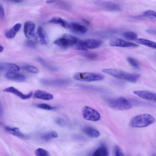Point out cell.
Masks as SVG:
<instances>
[{
    "label": "cell",
    "mask_w": 156,
    "mask_h": 156,
    "mask_svg": "<svg viewBox=\"0 0 156 156\" xmlns=\"http://www.w3.org/2000/svg\"><path fill=\"white\" fill-rule=\"evenodd\" d=\"M5 77L9 80L18 82L25 81L26 77L23 74L16 71H10L5 74Z\"/></svg>",
    "instance_id": "7c38bea8"
},
{
    "label": "cell",
    "mask_w": 156,
    "mask_h": 156,
    "mask_svg": "<svg viewBox=\"0 0 156 156\" xmlns=\"http://www.w3.org/2000/svg\"><path fill=\"white\" fill-rule=\"evenodd\" d=\"M83 130L87 135L92 137H98L100 135L99 132L97 129L91 127H84Z\"/></svg>",
    "instance_id": "44dd1931"
},
{
    "label": "cell",
    "mask_w": 156,
    "mask_h": 156,
    "mask_svg": "<svg viewBox=\"0 0 156 156\" xmlns=\"http://www.w3.org/2000/svg\"><path fill=\"white\" fill-rule=\"evenodd\" d=\"M83 20L84 22L85 23H87V24H89V22L87 20H85V19H83Z\"/></svg>",
    "instance_id": "60d3db41"
},
{
    "label": "cell",
    "mask_w": 156,
    "mask_h": 156,
    "mask_svg": "<svg viewBox=\"0 0 156 156\" xmlns=\"http://www.w3.org/2000/svg\"><path fill=\"white\" fill-rule=\"evenodd\" d=\"M4 49V48L2 46V45H0V52H1L3 51Z\"/></svg>",
    "instance_id": "ab89813d"
},
{
    "label": "cell",
    "mask_w": 156,
    "mask_h": 156,
    "mask_svg": "<svg viewBox=\"0 0 156 156\" xmlns=\"http://www.w3.org/2000/svg\"><path fill=\"white\" fill-rule=\"evenodd\" d=\"M81 113L83 118L87 120L97 121L101 118L99 113L95 109L89 106L84 107L82 109Z\"/></svg>",
    "instance_id": "52a82bcc"
},
{
    "label": "cell",
    "mask_w": 156,
    "mask_h": 156,
    "mask_svg": "<svg viewBox=\"0 0 156 156\" xmlns=\"http://www.w3.org/2000/svg\"><path fill=\"white\" fill-rule=\"evenodd\" d=\"M135 41L137 43L156 49V42L143 38H137Z\"/></svg>",
    "instance_id": "603a6c76"
},
{
    "label": "cell",
    "mask_w": 156,
    "mask_h": 156,
    "mask_svg": "<svg viewBox=\"0 0 156 156\" xmlns=\"http://www.w3.org/2000/svg\"><path fill=\"white\" fill-rule=\"evenodd\" d=\"M72 137L73 139L78 141H85L86 140V138L84 136L80 135H74Z\"/></svg>",
    "instance_id": "d590c367"
},
{
    "label": "cell",
    "mask_w": 156,
    "mask_h": 156,
    "mask_svg": "<svg viewBox=\"0 0 156 156\" xmlns=\"http://www.w3.org/2000/svg\"><path fill=\"white\" fill-rule=\"evenodd\" d=\"M5 130L9 133L23 139H27L29 136L21 133L17 127H10L6 126Z\"/></svg>",
    "instance_id": "e0dca14e"
},
{
    "label": "cell",
    "mask_w": 156,
    "mask_h": 156,
    "mask_svg": "<svg viewBox=\"0 0 156 156\" xmlns=\"http://www.w3.org/2000/svg\"><path fill=\"white\" fill-rule=\"evenodd\" d=\"M109 107L113 109L123 111L132 108L131 103L127 99L123 97H120L111 99L108 102Z\"/></svg>",
    "instance_id": "277c9868"
},
{
    "label": "cell",
    "mask_w": 156,
    "mask_h": 156,
    "mask_svg": "<svg viewBox=\"0 0 156 156\" xmlns=\"http://www.w3.org/2000/svg\"><path fill=\"white\" fill-rule=\"evenodd\" d=\"M155 118L148 114H140L136 116L131 120L129 125L133 127L142 128L147 126L153 123Z\"/></svg>",
    "instance_id": "7a4b0ae2"
},
{
    "label": "cell",
    "mask_w": 156,
    "mask_h": 156,
    "mask_svg": "<svg viewBox=\"0 0 156 156\" xmlns=\"http://www.w3.org/2000/svg\"><path fill=\"white\" fill-rule=\"evenodd\" d=\"M108 151L107 148L104 146H101L97 148L93 153V156H108Z\"/></svg>",
    "instance_id": "cb8c5ba5"
},
{
    "label": "cell",
    "mask_w": 156,
    "mask_h": 156,
    "mask_svg": "<svg viewBox=\"0 0 156 156\" xmlns=\"http://www.w3.org/2000/svg\"><path fill=\"white\" fill-rule=\"evenodd\" d=\"M37 35L35 38V41L41 44L46 45L48 43V39L43 28L39 27L37 30Z\"/></svg>",
    "instance_id": "5bb4252c"
},
{
    "label": "cell",
    "mask_w": 156,
    "mask_h": 156,
    "mask_svg": "<svg viewBox=\"0 0 156 156\" xmlns=\"http://www.w3.org/2000/svg\"><path fill=\"white\" fill-rule=\"evenodd\" d=\"M56 123L61 126H64L67 124L66 121L63 119L61 117H58L55 120Z\"/></svg>",
    "instance_id": "836d02e7"
},
{
    "label": "cell",
    "mask_w": 156,
    "mask_h": 156,
    "mask_svg": "<svg viewBox=\"0 0 156 156\" xmlns=\"http://www.w3.org/2000/svg\"><path fill=\"white\" fill-rule=\"evenodd\" d=\"M35 25L33 22L30 21L26 22L24 25L23 31L26 37L29 39L35 38Z\"/></svg>",
    "instance_id": "9c48e42d"
},
{
    "label": "cell",
    "mask_w": 156,
    "mask_h": 156,
    "mask_svg": "<svg viewBox=\"0 0 156 156\" xmlns=\"http://www.w3.org/2000/svg\"><path fill=\"white\" fill-rule=\"evenodd\" d=\"M3 91L12 93L23 100H26L30 98L33 94L32 92H30L27 94H24L13 87H6L3 90Z\"/></svg>",
    "instance_id": "8fae6325"
},
{
    "label": "cell",
    "mask_w": 156,
    "mask_h": 156,
    "mask_svg": "<svg viewBox=\"0 0 156 156\" xmlns=\"http://www.w3.org/2000/svg\"><path fill=\"white\" fill-rule=\"evenodd\" d=\"M115 154L116 156H123L124 155L122 149L118 146H116L115 148Z\"/></svg>",
    "instance_id": "e575fe53"
},
{
    "label": "cell",
    "mask_w": 156,
    "mask_h": 156,
    "mask_svg": "<svg viewBox=\"0 0 156 156\" xmlns=\"http://www.w3.org/2000/svg\"><path fill=\"white\" fill-rule=\"evenodd\" d=\"M143 16L151 19H156V12L152 10H148L145 11Z\"/></svg>",
    "instance_id": "4316f807"
},
{
    "label": "cell",
    "mask_w": 156,
    "mask_h": 156,
    "mask_svg": "<svg viewBox=\"0 0 156 156\" xmlns=\"http://www.w3.org/2000/svg\"><path fill=\"white\" fill-rule=\"evenodd\" d=\"M109 44L112 46L123 48L137 47L139 46V45L127 41L117 38L111 39L109 42Z\"/></svg>",
    "instance_id": "ba28073f"
},
{
    "label": "cell",
    "mask_w": 156,
    "mask_h": 156,
    "mask_svg": "<svg viewBox=\"0 0 156 156\" xmlns=\"http://www.w3.org/2000/svg\"><path fill=\"white\" fill-rule=\"evenodd\" d=\"M49 22L51 23L59 24L63 27L66 29L69 28L70 27V24L60 17H53L51 19Z\"/></svg>",
    "instance_id": "7402d4cb"
},
{
    "label": "cell",
    "mask_w": 156,
    "mask_h": 156,
    "mask_svg": "<svg viewBox=\"0 0 156 156\" xmlns=\"http://www.w3.org/2000/svg\"><path fill=\"white\" fill-rule=\"evenodd\" d=\"M102 41L99 40L93 39H85L79 40L73 47L75 50L87 51L99 47Z\"/></svg>",
    "instance_id": "3957f363"
},
{
    "label": "cell",
    "mask_w": 156,
    "mask_h": 156,
    "mask_svg": "<svg viewBox=\"0 0 156 156\" xmlns=\"http://www.w3.org/2000/svg\"><path fill=\"white\" fill-rule=\"evenodd\" d=\"M146 32L148 34L153 35H156V29H149L146 30Z\"/></svg>",
    "instance_id": "74e56055"
},
{
    "label": "cell",
    "mask_w": 156,
    "mask_h": 156,
    "mask_svg": "<svg viewBox=\"0 0 156 156\" xmlns=\"http://www.w3.org/2000/svg\"><path fill=\"white\" fill-rule=\"evenodd\" d=\"M69 28L75 32L81 34L85 33L88 31L87 27L76 22L70 24Z\"/></svg>",
    "instance_id": "ac0fdd59"
},
{
    "label": "cell",
    "mask_w": 156,
    "mask_h": 156,
    "mask_svg": "<svg viewBox=\"0 0 156 156\" xmlns=\"http://www.w3.org/2000/svg\"><path fill=\"white\" fill-rule=\"evenodd\" d=\"M25 44L27 46L30 48H34L35 46V43L31 40L27 41Z\"/></svg>",
    "instance_id": "8d00e7d4"
},
{
    "label": "cell",
    "mask_w": 156,
    "mask_h": 156,
    "mask_svg": "<svg viewBox=\"0 0 156 156\" xmlns=\"http://www.w3.org/2000/svg\"><path fill=\"white\" fill-rule=\"evenodd\" d=\"M34 153L37 156H49V153L46 150L41 148H39L35 150Z\"/></svg>",
    "instance_id": "f1b7e54d"
},
{
    "label": "cell",
    "mask_w": 156,
    "mask_h": 156,
    "mask_svg": "<svg viewBox=\"0 0 156 156\" xmlns=\"http://www.w3.org/2000/svg\"><path fill=\"white\" fill-rule=\"evenodd\" d=\"M0 14L1 18L3 19L5 16V12L3 7L1 5H0Z\"/></svg>",
    "instance_id": "f35d334b"
},
{
    "label": "cell",
    "mask_w": 156,
    "mask_h": 156,
    "mask_svg": "<svg viewBox=\"0 0 156 156\" xmlns=\"http://www.w3.org/2000/svg\"><path fill=\"white\" fill-rule=\"evenodd\" d=\"M57 133L55 131H51L43 135L41 137V139L45 141H48L53 138L58 137Z\"/></svg>",
    "instance_id": "d4e9b609"
},
{
    "label": "cell",
    "mask_w": 156,
    "mask_h": 156,
    "mask_svg": "<svg viewBox=\"0 0 156 156\" xmlns=\"http://www.w3.org/2000/svg\"><path fill=\"white\" fill-rule=\"evenodd\" d=\"M35 60L39 62L43 66L52 71H56L57 70L56 68L51 66L47 63L44 59L41 57H37L36 58Z\"/></svg>",
    "instance_id": "484cf974"
},
{
    "label": "cell",
    "mask_w": 156,
    "mask_h": 156,
    "mask_svg": "<svg viewBox=\"0 0 156 156\" xmlns=\"http://www.w3.org/2000/svg\"><path fill=\"white\" fill-rule=\"evenodd\" d=\"M37 106L40 108L46 110H54L56 108L55 107H52L47 104L44 103L39 104L37 105Z\"/></svg>",
    "instance_id": "1f68e13d"
},
{
    "label": "cell",
    "mask_w": 156,
    "mask_h": 156,
    "mask_svg": "<svg viewBox=\"0 0 156 156\" xmlns=\"http://www.w3.org/2000/svg\"><path fill=\"white\" fill-rule=\"evenodd\" d=\"M79 39L75 37L68 34H63L61 37L55 40L54 43L62 48H67L73 47Z\"/></svg>",
    "instance_id": "8992f818"
},
{
    "label": "cell",
    "mask_w": 156,
    "mask_h": 156,
    "mask_svg": "<svg viewBox=\"0 0 156 156\" xmlns=\"http://www.w3.org/2000/svg\"><path fill=\"white\" fill-rule=\"evenodd\" d=\"M73 77L75 79L79 81L90 82L101 80L104 78V76L99 73L79 72L74 74Z\"/></svg>",
    "instance_id": "5b68a950"
},
{
    "label": "cell",
    "mask_w": 156,
    "mask_h": 156,
    "mask_svg": "<svg viewBox=\"0 0 156 156\" xmlns=\"http://www.w3.org/2000/svg\"><path fill=\"white\" fill-rule=\"evenodd\" d=\"M127 60L130 65L133 67L136 68L139 67L140 64L138 61L135 58L131 57H127Z\"/></svg>",
    "instance_id": "4dcf8cb0"
},
{
    "label": "cell",
    "mask_w": 156,
    "mask_h": 156,
    "mask_svg": "<svg viewBox=\"0 0 156 156\" xmlns=\"http://www.w3.org/2000/svg\"><path fill=\"white\" fill-rule=\"evenodd\" d=\"M101 7L105 10L110 11H119L121 10L119 5L114 2H103L100 3Z\"/></svg>",
    "instance_id": "2e32d148"
},
{
    "label": "cell",
    "mask_w": 156,
    "mask_h": 156,
    "mask_svg": "<svg viewBox=\"0 0 156 156\" xmlns=\"http://www.w3.org/2000/svg\"><path fill=\"white\" fill-rule=\"evenodd\" d=\"M83 55L85 57L91 60L95 59L98 57L96 54L93 52H87L84 53Z\"/></svg>",
    "instance_id": "d6a6232c"
},
{
    "label": "cell",
    "mask_w": 156,
    "mask_h": 156,
    "mask_svg": "<svg viewBox=\"0 0 156 156\" xmlns=\"http://www.w3.org/2000/svg\"><path fill=\"white\" fill-rule=\"evenodd\" d=\"M33 97L34 98L41 99L45 100H52L53 98L51 94L46 91L38 90L35 92Z\"/></svg>",
    "instance_id": "9a60e30c"
},
{
    "label": "cell",
    "mask_w": 156,
    "mask_h": 156,
    "mask_svg": "<svg viewBox=\"0 0 156 156\" xmlns=\"http://www.w3.org/2000/svg\"><path fill=\"white\" fill-rule=\"evenodd\" d=\"M124 37L127 40H135L137 38V35L134 32L127 31L123 34Z\"/></svg>",
    "instance_id": "83f0119b"
},
{
    "label": "cell",
    "mask_w": 156,
    "mask_h": 156,
    "mask_svg": "<svg viewBox=\"0 0 156 156\" xmlns=\"http://www.w3.org/2000/svg\"><path fill=\"white\" fill-rule=\"evenodd\" d=\"M134 94L146 100L156 101V94L146 90H137L133 92Z\"/></svg>",
    "instance_id": "4fadbf2b"
},
{
    "label": "cell",
    "mask_w": 156,
    "mask_h": 156,
    "mask_svg": "<svg viewBox=\"0 0 156 156\" xmlns=\"http://www.w3.org/2000/svg\"><path fill=\"white\" fill-rule=\"evenodd\" d=\"M44 85L47 86H58L69 84V81L67 79H43L41 81Z\"/></svg>",
    "instance_id": "30bf717a"
},
{
    "label": "cell",
    "mask_w": 156,
    "mask_h": 156,
    "mask_svg": "<svg viewBox=\"0 0 156 156\" xmlns=\"http://www.w3.org/2000/svg\"><path fill=\"white\" fill-rule=\"evenodd\" d=\"M102 71L115 78L124 80L132 83H135L139 79L140 76L136 73H130L114 69H104Z\"/></svg>",
    "instance_id": "6da1fadb"
},
{
    "label": "cell",
    "mask_w": 156,
    "mask_h": 156,
    "mask_svg": "<svg viewBox=\"0 0 156 156\" xmlns=\"http://www.w3.org/2000/svg\"><path fill=\"white\" fill-rule=\"evenodd\" d=\"M0 69L11 71H18L20 70V67L16 64L12 63H4L0 64Z\"/></svg>",
    "instance_id": "d6986e66"
},
{
    "label": "cell",
    "mask_w": 156,
    "mask_h": 156,
    "mask_svg": "<svg viewBox=\"0 0 156 156\" xmlns=\"http://www.w3.org/2000/svg\"><path fill=\"white\" fill-rule=\"evenodd\" d=\"M23 68L29 72L34 73H37L39 72L37 68L35 66L30 65H26L23 66Z\"/></svg>",
    "instance_id": "f546056e"
},
{
    "label": "cell",
    "mask_w": 156,
    "mask_h": 156,
    "mask_svg": "<svg viewBox=\"0 0 156 156\" xmlns=\"http://www.w3.org/2000/svg\"><path fill=\"white\" fill-rule=\"evenodd\" d=\"M21 26V24L20 23L15 24L6 32L5 34L6 37L9 39L13 38L20 29Z\"/></svg>",
    "instance_id": "ffe728a7"
}]
</instances>
